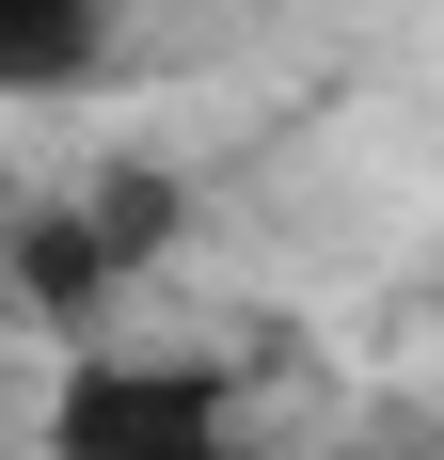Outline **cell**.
Listing matches in <instances>:
<instances>
[{"label": "cell", "instance_id": "1", "mask_svg": "<svg viewBox=\"0 0 444 460\" xmlns=\"http://www.w3.org/2000/svg\"><path fill=\"white\" fill-rule=\"evenodd\" d=\"M48 460H270V445L222 413V381L95 349V366H64V397H48Z\"/></svg>", "mask_w": 444, "mask_h": 460}, {"label": "cell", "instance_id": "2", "mask_svg": "<svg viewBox=\"0 0 444 460\" xmlns=\"http://www.w3.org/2000/svg\"><path fill=\"white\" fill-rule=\"evenodd\" d=\"M111 16H128V0H0V95H64V80H95Z\"/></svg>", "mask_w": 444, "mask_h": 460}]
</instances>
